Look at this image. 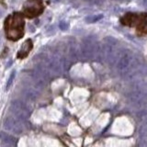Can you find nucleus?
<instances>
[{
    "label": "nucleus",
    "instance_id": "nucleus-5",
    "mask_svg": "<svg viewBox=\"0 0 147 147\" xmlns=\"http://www.w3.org/2000/svg\"><path fill=\"white\" fill-rule=\"evenodd\" d=\"M10 111L16 118H18V119L21 121L26 119L28 116L26 108L24 107L20 102H18V101L12 102V104L10 106Z\"/></svg>",
    "mask_w": 147,
    "mask_h": 147
},
{
    "label": "nucleus",
    "instance_id": "nucleus-3",
    "mask_svg": "<svg viewBox=\"0 0 147 147\" xmlns=\"http://www.w3.org/2000/svg\"><path fill=\"white\" fill-rule=\"evenodd\" d=\"M44 10L42 0H27L23 6V13L28 18L38 17Z\"/></svg>",
    "mask_w": 147,
    "mask_h": 147
},
{
    "label": "nucleus",
    "instance_id": "nucleus-9",
    "mask_svg": "<svg viewBox=\"0 0 147 147\" xmlns=\"http://www.w3.org/2000/svg\"><path fill=\"white\" fill-rule=\"evenodd\" d=\"M2 147H16V145H14V144H4V145Z\"/></svg>",
    "mask_w": 147,
    "mask_h": 147
},
{
    "label": "nucleus",
    "instance_id": "nucleus-7",
    "mask_svg": "<svg viewBox=\"0 0 147 147\" xmlns=\"http://www.w3.org/2000/svg\"><path fill=\"white\" fill-rule=\"evenodd\" d=\"M0 140H2L4 144H14L16 145L18 142V139L14 137L11 134H9L4 132H0Z\"/></svg>",
    "mask_w": 147,
    "mask_h": 147
},
{
    "label": "nucleus",
    "instance_id": "nucleus-2",
    "mask_svg": "<svg viewBox=\"0 0 147 147\" xmlns=\"http://www.w3.org/2000/svg\"><path fill=\"white\" fill-rule=\"evenodd\" d=\"M121 22L125 26L136 28L137 32L140 35L147 34V14L127 13L121 18Z\"/></svg>",
    "mask_w": 147,
    "mask_h": 147
},
{
    "label": "nucleus",
    "instance_id": "nucleus-4",
    "mask_svg": "<svg viewBox=\"0 0 147 147\" xmlns=\"http://www.w3.org/2000/svg\"><path fill=\"white\" fill-rule=\"evenodd\" d=\"M4 128L10 132L20 134L23 132V124L21 120L16 117H7L4 121Z\"/></svg>",
    "mask_w": 147,
    "mask_h": 147
},
{
    "label": "nucleus",
    "instance_id": "nucleus-1",
    "mask_svg": "<svg viewBox=\"0 0 147 147\" xmlns=\"http://www.w3.org/2000/svg\"><path fill=\"white\" fill-rule=\"evenodd\" d=\"M25 21L23 14L20 12H14L5 20V31L7 38L10 40H18L24 35Z\"/></svg>",
    "mask_w": 147,
    "mask_h": 147
},
{
    "label": "nucleus",
    "instance_id": "nucleus-6",
    "mask_svg": "<svg viewBox=\"0 0 147 147\" xmlns=\"http://www.w3.org/2000/svg\"><path fill=\"white\" fill-rule=\"evenodd\" d=\"M32 47H33V44H32L31 40L30 39L27 40L21 45V47H20V50L18 52V58L19 59L26 58L28 55V54L30 52V51L32 50Z\"/></svg>",
    "mask_w": 147,
    "mask_h": 147
},
{
    "label": "nucleus",
    "instance_id": "nucleus-8",
    "mask_svg": "<svg viewBox=\"0 0 147 147\" xmlns=\"http://www.w3.org/2000/svg\"><path fill=\"white\" fill-rule=\"evenodd\" d=\"M15 76H16V71L14 70L10 74V75L9 77V80H7V87H6L7 90V89H9V87H11V85H12V83H13V81L15 79Z\"/></svg>",
    "mask_w": 147,
    "mask_h": 147
},
{
    "label": "nucleus",
    "instance_id": "nucleus-10",
    "mask_svg": "<svg viewBox=\"0 0 147 147\" xmlns=\"http://www.w3.org/2000/svg\"><path fill=\"white\" fill-rule=\"evenodd\" d=\"M2 15H3V11H2L1 9H0V18L2 17Z\"/></svg>",
    "mask_w": 147,
    "mask_h": 147
}]
</instances>
